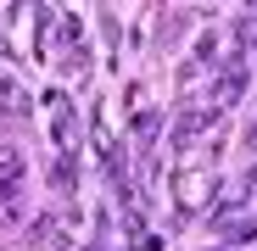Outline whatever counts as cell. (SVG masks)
Masks as SVG:
<instances>
[{
    "label": "cell",
    "mask_w": 257,
    "mask_h": 251,
    "mask_svg": "<svg viewBox=\"0 0 257 251\" xmlns=\"http://www.w3.org/2000/svg\"><path fill=\"white\" fill-rule=\"evenodd\" d=\"M17 190H23V156L17 151H0V201H17Z\"/></svg>",
    "instance_id": "1"
}]
</instances>
